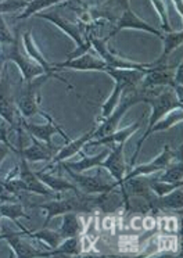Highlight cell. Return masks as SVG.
<instances>
[{"mask_svg":"<svg viewBox=\"0 0 183 258\" xmlns=\"http://www.w3.org/2000/svg\"><path fill=\"white\" fill-rule=\"evenodd\" d=\"M149 70L139 71V70H114V68H108L105 71L110 77L115 79V88H114L112 93L108 97V100L105 101L103 107H101V118L103 119H105L111 112L114 111L116 104L119 103V97H121L122 92L124 90L136 89L139 82L143 79L146 74L149 73Z\"/></svg>","mask_w":183,"mask_h":258,"instance_id":"1","label":"cell"},{"mask_svg":"<svg viewBox=\"0 0 183 258\" xmlns=\"http://www.w3.org/2000/svg\"><path fill=\"white\" fill-rule=\"evenodd\" d=\"M38 207L47 211L43 228H46L50 221L57 215H64L66 213H90L94 210L92 206V197H88L85 193H75L74 196L64 199V200L42 203V204H38Z\"/></svg>","mask_w":183,"mask_h":258,"instance_id":"2","label":"cell"},{"mask_svg":"<svg viewBox=\"0 0 183 258\" xmlns=\"http://www.w3.org/2000/svg\"><path fill=\"white\" fill-rule=\"evenodd\" d=\"M18 172V178L13 179V178H7V180L10 182V185L16 189L17 193L20 191H32V193H38L40 196L51 197L53 196V190L49 189L47 186L43 185L40 180L38 179V176L32 172L29 167H28V161L21 157L20 165L17 168Z\"/></svg>","mask_w":183,"mask_h":258,"instance_id":"3","label":"cell"},{"mask_svg":"<svg viewBox=\"0 0 183 258\" xmlns=\"http://www.w3.org/2000/svg\"><path fill=\"white\" fill-rule=\"evenodd\" d=\"M144 103H149L153 107L149 126L146 131H149L153 125L160 121L161 118L165 117L168 112L173 111L176 108H182V101L177 99L176 93L172 88H165L154 97H144Z\"/></svg>","mask_w":183,"mask_h":258,"instance_id":"4","label":"cell"},{"mask_svg":"<svg viewBox=\"0 0 183 258\" xmlns=\"http://www.w3.org/2000/svg\"><path fill=\"white\" fill-rule=\"evenodd\" d=\"M6 60L16 62L18 68L21 70L22 77L25 82H31L35 77H39L44 74L43 68L38 66L33 61L32 58H29L27 54H24L20 49V32L18 29L16 31V38H14V43L9 46V50L5 51Z\"/></svg>","mask_w":183,"mask_h":258,"instance_id":"5","label":"cell"},{"mask_svg":"<svg viewBox=\"0 0 183 258\" xmlns=\"http://www.w3.org/2000/svg\"><path fill=\"white\" fill-rule=\"evenodd\" d=\"M46 78L25 82V88L22 89L21 95L18 96V99H17V108H18V112L22 114V118H29L35 115V114H40V115L46 114V112L39 108L38 103L39 86H40V84H43Z\"/></svg>","mask_w":183,"mask_h":258,"instance_id":"6","label":"cell"},{"mask_svg":"<svg viewBox=\"0 0 183 258\" xmlns=\"http://www.w3.org/2000/svg\"><path fill=\"white\" fill-rule=\"evenodd\" d=\"M44 117L47 119V123L46 125H35V123H29L27 122V119L25 118L20 117V123L22 125V129L28 132L29 135H32L35 139H38V141H43L44 145L46 146L51 147V149H57V147L51 143V136L54 135V134H60L66 142H71L70 139V136L67 135L66 132L63 131V129L57 125V123L53 121V118L50 117L49 114H44Z\"/></svg>","mask_w":183,"mask_h":258,"instance_id":"7","label":"cell"},{"mask_svg":"<svg viewBox=\"0 0 183 258\" xmlns=\"http://www.w3.org/2000/svg\"><path fill=\"white\" fill-rule=\"evenodd\" d=\"M125 28L146 31V32H150V34L155 35V36H160V38H162V36H164V35L161 34V31L155 29L154 27H151V25H149L147 23H144L143 20H140V18H139L138 16H136V14H135V13L131 10V9H129V5H128V6L124 9L121 17L118 18V21H116L115 25H114L112 31H111L110 34L105 36L104 40L107 42V40L110 39L111 36H114V35L118 34L121 29H125Z\"/></svg>","mask_w":183,"mask_h":258,"instance_id":"8","label":"cell"},{"mask_svg":"<svg viewBox=\"0 0 183 258\" xmlns=\"http://www.w3.org/2000/svg\"><path fill=\"white\" fill-rule=\"evenodd\" d=\"M64 169H66V172L70 176H71L74 182L77 183L78 187H81L85 193H89V195H93V193H103V191H108L112 190L114 187H116L118 185V182L115 183H110V185H107V183H103V182H100L97 178H94V176H86V175H82L81 172H75V171H72L70 169L67 165H63Z\"/></svg>","mask_w":183,"mask_h":258,"instance_id":"9","label":"cell"},{"mask_svg":"<svg viewBox=\"0 0 183 258\" xmlns=\"http://www.w3.org/2000/svg\"><path fill=\"white\" fill-rule=\"evenodd\" d=\"M55 70H63V68H72V70H79V71H107L108 67L101 58L94 57L92 53H86L81 57H77L71 61H64L60 64H53Z\"/></svg>","mask_w":183,"mask_h":258,"instance_id":"10","label":"cell"},{"mask_svg":"<svg viewBox=\"0 0 183 258\" xmlns=\"http://www.w3.org/2000/svg\"><path fill=\"white\" fill-rule=\"evenodd\" d=\"M39 18H44L50 23H53L54 25H57L61 31H64L67 35H70L72 39L77 42L78 47H82L85 45V40H83L82 36V29L78 24H74L71 21H68L67 18H64L63 16L58 14V12H51V13H38L36 14Z\"/></svg>","mask_w":183,"mask_h":258,"instance_id":"11","label":"cell"},{"mask_svg":"<svg viewBox=\"0 0 183 258\" xmlns=\"http://www.w3.org/2000/svg\"><path fill=\"white\" fill-rule=\"evenodd\" d=\"M22 39H24V46H25V51H27V56L29 57V58H32L33 61L36 62L38 66H40V67L43 68L44 74H47V77L49 78H51V77H54V78L60 79L61 82H64L66 85H68L70 88H72L71 85H70V82L67 81L66 78H63V77H60L58 74H55V70L51 64H49L47 62V60L44 58L42 54H40V51L38 50V47L35 46V43H33V39L32 36H31V34L29 32H25V34L22 35Z\"/></svg>","mask_w":183,"mask_h":258,"instance_id":"12","label":"cell"},{"mask_svg":"<svg viewBox=\"0 0 183 258\" xmlns=\"http://www.w3.org/2000/svg\"><path fill=\"white\" fill-rule=\"evenodd\" d=\"M124 145L119 143L116 146L112 147V152L110 156L105 158L104 161L99 164V167H104L105 169L110 171V174L115 178L118 185H122V179L125 176V163H124Z\"/></svg>","mask_w":183,"mask_h":258,"instance_id":"13","label":"cell"},{"mask_svg":"<svg viewBox=\"0 0 183 258\" xmlns=\"http://www.w3.org/2000/svg\"><path fill=\"white\" fill-rule=\"evenodd\" d=\"M183 119V110L182 108H176V110H173V111L168 112L166 114V118L165 119H160L158 122L155 123V125H153L151 128L149 129V131H146L143 134V136L140 138V141L138 142V146H136V152H135V156L132 157V161H131V164L132 165H135V163H136V160H138L139 157V153H140V147H142V145H143V142L149 138L151 134H154V132H160V131H166V129H169L171 126H173L175 123L180 122Z\"/></svg>","mask_w":183,"mask_h":258,"instance_id":"14","label":"cell"},{"mask_svg":"<svg viewBox=\"0 0 183 258\" xmlns=\"http://www.w3.org/2000/svg\"><path fill=\"white\" fill-rule=\"evenodd\" d=\"M99 195L100 196L97 197H92V206L93 208H99L101 213L112 214L124 206L122 191L115 190V187L112 190L103 191Z\"/></svg>","mask_w":183,"mask_h":258,"instance_id":"15","label":"cell"},{"mask_svg":"<svg viewBox=\"0 0 183 258\" xmlns=\"http://www.w3.org/2000/svg\"><path fill=\"white\" fill-rule=\"evenodd\" d=\"M33 143L32 146L27 147H20L17 153L20 154V157H22L27 161H31V163H36V161H50L54 153L58 152V149H51V147L46 146L43 143H40L38 139H32Z\"/></svg>","mask_w":183,"mask_h":258,"instance_id":"16","label":"cell"},{"mask_svg":"<svg viewBox=\"0 0 183 258\" xmlns=\"http://www.w3.org/2000/svg\"><path fill=\"white\" fill-rule=\"evenodd\" d=\"M94 132H96V128H92L88 134H85L83 136H81L79 139L68 142L63 149H58V152L55 153V156H53V158L50 160V167L54 165V164L61 163V161H64L67 158L72 157L74 154H77V153L81 152V149H82L88 142H90L93 139Z\"/></svg>","mask_w":183,"mask_h":258,"instance_id":"17","label":"cell"},{"mask_svg":"<svg viewBox=\"0 0 183 258\" xmlns=\"http://www.w3.org/2000/svg\"><path fill=\"white\" fill-rule=\"evenodd\" d=\"M183 207V193L182 187H177L175 190L166 193L164 196L155 197L154 202L151 203V211H165V210H177L182 211Z\"/></svg>","mask_w":183,"mask_h":258,"instance_id":"18","label":"cell"},{"mask_svg":"<svg viewBox=\"0 0 183 258\" xmlns=\"http://www.w3.org/2000/svg\"><path fill=\"white\" fill-rule=\"evenodd\" d=\"M22 233H6V240L9 241L11 248L14 250V254L17 257H27V258H36L43 257V251H39L36 248H33L31 244H28L27 241L22 240Z\"/></svg>","mask_w":183,"mask_h":258,"instance_id":"19","label":"cell"},{"mask_svg":"<svg viewBox=\"0 0 183 258\" xmlns=\"http://www.w3.org/2000/svg\"><path fill=\"white\" fill-rule=\"evenodd\" d=\"M140 126V123L135 122L131 126H127V128L119 129V131H114L112 134L107 136H103V138H99L96 141L88 142L86 145L88 147H94V146H101V145H119V143H125L128 141V138L131 135H133L136 131Z\"/></svg>","mask_w":183,"mask_h":258,"instance_id":"20","label":"cell"},{"mask_svg":"<svg viewBox=\"0 0 183 258\" xmlns=\"http://www.w3.org/2000/svg\"><path fill=\"white\" fill-rule=\"evenodd\" d=\"M0 117L10 126H16V107L11 101L7 89V77L0 79Z\"/></svg>","mask_w":183,"mask_h":258,"instance_id":"21","label":"cell"},{"mask_svg":"<svg viewBox=\"0 0 183 258\" xmlns=\"http://www.w3.org/2000/svg\"><path fill=\"white\" fill-rule=\"evenodd\" d=\"M82 252V240L81 235L64 239V243L53 248V251L43 252V257H63V255H79Z\"/></svg>","mask_w":183,"mask_h":258,"instance_id":"22","label":"cell"},{"mask_svg":"<svg viewBox=\"0 0 183 258\" xmlns=\"http://www.w3.org/2000/svg\"><path fill=\"white\" fill-rule=\"evenodd\" d=\"M164 40V51L154 62H153V67H161V66H166L165 62L168 60V57L171 54L172 51L175 50L176 47L182 45L183 42V32L182 31H177V32H169L162 36Z\"/></svg>","mask_w":183,"mask_h":258,"instance_id":"23","label":"cell"},{"mask_svg":"<svg viewBox=\"0 0 183 258\" xmlns=\"http://www.w3.org/2000/svg\"><path fill=\"white\" fill-rule=\"evenodd\" d=\"M35 175L38 176V179L46 185L49 189H51L53 191H66V190H72L74 193H82L79 191L77 186L72 185L70 182H67L66 179L63 178H57V176H53V175L46 174V171H38L35 172Z\"/></svg>","mask_w":183,"mask_h":258,"instance_id":"24","label":"cell"},{"mask_svg":"<svg viewBox=\"0 0 183 258\" xmlns=\"http://www.w3.org/2000/svg\"><path fill=\"white\" fill-rule=\"evenodd\" d=\"M83 232V226L81 219L78 218L77 213H66L63 218V225H61L60 235L63 239L79 236Z\"/></svg>","mask_w":183,"mask_h":258,"instance_id":"25","label":"cell"},{"mask_svg":"<svg viewBox=\"0 0 183 258\" xmlns=\"http://www.w3.org/2000/svg\"><path fill=\"white\" fill-rule=\"evenodd\" d=\"M24 235L28 236V237H31V239H36V240H42L44 243H47L51 248H55V247L60 246V243L64 239H63V236L60 235V232H54V230H49L46 229V228H42L38 232H29V230L24 229Z\"/></svg>","mask_w":183,"mask_h":258,"instance_id":"26","label":"cell"},{"mask_svg":"<svg viewBox=\"0 0 183 258\" xmlns=\"http://www.w3.org/2000/svg\"><path fill=\"white\" fill-rule=\"evenodd\" d=\"M0 215L10 218L11 221H14L18 228H21L22 230L25 229L21 225V222H18V218H28V215L24 213V206L22 204H17V203H9V202H0Z\"/></svg>","mask_w":183,"mask_h":258,"instance_id":"27","label":"cell"},{"mask_svg":"<svg viewBox=\"0 0 183 258\" xmlns=\"http://www.w3.org/2000/svg\"><path fill=\"white\" fill-rule=\"evenodd\" d=\"M107 154H108V150H104V152L100 153L97 156H94V157H83L82 160L78 161V163H67L64 164V165H67L68 168L72 169V171H75V172H83V171H86V169L97 167V165L107 157Z\"/></svg>","mask_w":183,"mask_h":258,"instance_id":"28","label":"cell"},{"mask_svg":"<svg viewBox=\"0 0 183 258\" xmlns=\"http://www.w3.org/2000/svg\"><path fill=\"white\" fill-rule=\"evenodd\" d=\"M54 5H61V2L57 0H32V2H28V6L25 7V12L20 14L17 20H25V18L31 17L33 14H38L40 10H43L46 7L54 6Z\"/></svg>","mask_w":183,"mask_h":258,"instance_id":"29","label":"cell"},{"mask_svg":"<svg viewBox=\"0 0 183 258\" xmlns=\"http://www.w3.org/2000/svg\"><path fill=\"white\" fill-rule=\"evenodd\" d=\"M183 178V164L179 161L175 165H169L165 168V172L160 175L158 178H154L158 182H164V183H176V182H182Z\"/></svg>","mask_w":183,"mask_h":258,"instance_id":"30","label":"cell"},{"mask_svg":"<svg viewBox=\"0 0 183 258\" xmlns=\"http://www.w3.org/2000/svg\"><path fill=\"white\" fill-rule=\"evenodd\" d=\"M144 179L147 180V183H149L150 189L154 191L155 196L161 197L166 195V193H169V191L175 190L177 187H182L183 182H176V183H164V182H158V180L151 179V178H144Z\"/></svg>","mask_w":183,"mask_h":258,"instance_id":"31","label":"cell"},{"mask_svg":"<svg viewBox=\"0 0 183 258\" xmlns=\"http://www.w3.org/2000/svg\"><path fill=\"white\" fill-rule=\"evenodd\" d=\"M151 3H153V6H155L157 12L160 13L161 20H162V28H164V31H165L166 34L172 32L171 25H169V20H168V17H166L165 3H164V2H158V0H155V2H151Z\"/></svg>","mask_w":183,"mask_h":258,"instance_id":"32","label":"cell"},{"mask_svg":"<svg viewBox=\"0 0 183 258\" xmlns=\"http://www.w3.org/2000/svg\"><path fill=\"white\" fill-rule=\"evenodd\" d=\"M14 43V38L11 36L10 31L7 24L3 20V17L0 16V45H13Z\"/></svg>","mask_w":183,"mask_h":258,"instance_id":"33","label":"cell"},{"mask_svg":"<svg viewBox=\"0 0 183 258\" xmlns=\"http://www.w3.org/2000/svg\"><path fill=\"white\" fill-rule=\"evenodd\" d=\"M11 150H14V149L11 147L10 143H6V142H2V143H0V164L3 163V160L9 156V153H10ZM14 152H16V150H14Z\"/></svg>","mask_w":183,"mask_h":258,"instance_id":"34","label":"cell"},{"mask_svg":"<svg viewBox=\"0 0 183 258\" xmlns=\"http://www.w3.org/2000/svg\"><path fill=\"white\" fill-rule=\"evenodd\" d=\"M182 71H183V64H182V62H179V64H177L176 73L173 74V82H175L177 86H182V85H183Z\"/></svg>","mask_w":183,"mask_h":258,"instance_id":"35","label":"cell"},{"mask_svg":"<svg viewBox=\"0 0 183 258\" xmlns=\"http://www.w3.org/2000/svg\"><path fill=\"white\" fill-rule=\"evenodd\" d=\"M5 61H6V54H5V49L0 46V79H2V73H3V67H5Z\"/></svg>","mask_w":183,"mask_h":258,"instance_id":"36","label":"cell"},{"mask_svg":"<svg viewBox=\"0 0 183 258\" xmlns=\"http://www.w3.org/2000/svg\"><path fill=\"white\" fill-rule=\"evenodd\" d=\"M175 5H177V10H179V14L182 16V2H175Z\"/></svg>","mask_w":183,"mask_h":258,"instance_id":"37","label":"cell"},{"mask_svg":"<svg viewBox=\"0 0 183 258\" xmlns=\"http://www.w3.org/2000/svg\"><path fill=\"white\" fill-rule=\"evenodd\" d=\"M2 239H6V233H3V235H0V240H2Z\"/></svg>","mask_w":183,"mask_h":258,"instance_id":"38","label":"cell"},{"mask_svg":"<svg viewBox=\"0 0 183 258\" xmlns=\"http://www.w3.org/2000/svg\"><path fill=\"white\" fill-rule=\"evenodd\" d=\"M0 228H2V215H0Z\"/></svg>","mask_w":183,"mask_h":258,"instance_id":"39","label":"cell"}]
</instances>
